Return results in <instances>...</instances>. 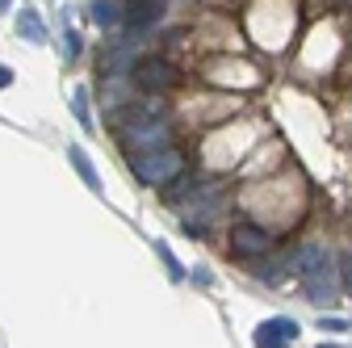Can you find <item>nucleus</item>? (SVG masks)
Listing matches in <instances>:
<instances>
[{
	"label": "nucleus",
	"instance_id": "obj_1",
	"mask_svg": "<svg viewBox=\"0 0 352 348\" xmlns=\"http://www.w3.org/2000/svg\"><path fill=\"white\" fill-rule=\"evenodd\" d=\"M113 135L118 143L130 151V155H139V151H160V147H172V126H168V113L164 105L155 101H143V105H122L113 109Z\"/></svg>",
	"mask_w": 352,
	"mask_h": 348
},
{
	"label": "nucleus",
	"instance_id": "obj_2",
	"mask_svg": "<svg viewBox=\"0 0 352 348\" xmlns=\"http://www.w3.org/2000/svg\"><path fill=\"white\" fill-rule=\"evenodd\" d=\"M130 168H135V177L151 189H168L176 177L185 172V155L176 147H160V151H139L130 155Z\"/></svg>",
	"mask_w": 352,
	"mask_h": 348
},
{
	"label": "nucleus",
	"instance_id": "obj_3",
	"mask_svg": "<svg viewBox=\"0 0 352 348\" xmlns=\"http://www.w3.org/2000/svg\"><path fill=\"white\" fill-rule=\"evenodd\" d=\"M302 285H306V298L319 302V307H327V302H336V290H340V277H336V265H331V252L319 260V265H311L302 273Z\"/></svg>",
	"mask_w": 352,
	"mask_h": 348
},
{
	"label": "nucleus",
	"instance_id": "obj_4",
	"mask_svg": "<svg viewBox=\"0 0 352 348\" xmlns=\"http://www.w3.org/2000/svg\"><path fill=\"white\" fill-rule=\"evenodd\" d=\"M135 84L143 93H164V89H172L176 80H181V72H176L168 59H155V55H147V59H135Z\"/></svg>",
	"mask_w": 352,
	"mask_h": 348
},
{
	"label": "nucleus",
	"instance_id": "obj_5",
	"mask_svg": "<svg viewBox=\"0 0 352 348\" xmlns=\"http://www.w3.org/2000/svg\"><path fill=\"white\" fill-rule=\"evenodd\" d=\"M231 252L235 256H269L273 252V235L264 231V227H256V223H239L235 231H231Z\"/></svg>",
	"mask_w": 352,
	"mask_h": 348
},
{
	"label": "nucleus",
	"instance_id": "obj_6",
	"mask_svg": "<svg viewBox=\"0 0 352 348\" xmlns=\"http://www.w3.org/2000/svg\"><path fill=\"white\" fill-rule=\"evenodd\" d=\"M160 17H164V0H126L118 25H122V30H139V34H143V30H151Z\"/></svg>",
	"mask_w": 352,
	"mask_h": 348
},
{
	"label": "nucleus",
	"instance_id": "obj_7",
	"mask_svg": "<svg viewBox=\"0 0 352 348\" xmlns=\"http://www.w3.org/2000/svg\"><path fill=\"white\" fill-rule=\"evenodd\" d=\"M256 348H289L294 336H298V323L294 319H264L256 323Z\"/></svg>",
	"mask_w": 352,
	"mask_h": 348
},
{
	"label": "nucleus",
	"instance_id": "obj_8",
	"mask_svg": "<svg viewBox=\"0 0 352 348\" xmlns=\"http://www.w3.org/2000/svg\"><path fill=\"white\" fill-rule=\"evenodd\" d=\"M17 34H21L25 42H34V47H38V42H47V25H42V17H38L34 9H21V13H17Z\"/></svg>",
	"mask_w": 352,
	"mask_h": 348
},
{
	"label": "nucleus",
	"instance_id": "obj_9",
	"mask_svg": "<svg viewBox=\"0 0 352 348\" xmlns=\"http://www.w3.org/2000/svg\"><path fill=\"white\" fill-rule=\"evenodd\" d=\"M118 17H122V9L113 5V0H93V5H88V21H93V25H101V30L118 25Z\"/></svg>",
	"mask_w": 352,
	"mask_h": 348
},
{
	"label": "nucleus",
	"instance_id": "obj_10",
	"mask_svg": "<svg viewBox=\"0 0 352 348\" xmlns=\"http://www.w3.org/2000/svg\"><path fill=\"white\" fill-rule=\"evenodd\" d=\"M67 155H72V164H76V172H80V181H84L88 189H93V193H101V177H97V168H93V160H88V155H84L80 147H72Z\"/></svg>",
	"mask_w": 352,
	"mask_h": 348
},
{
	"label": "nucleus",
	"instance_id": "obj_11",
	"mask_svg": "<svg viewBox=\"0 0 352 348\" xmlns=\"http://www.w3.org/2000/svg\"><path fill=\"white\" fill-rule=\"evenodd\" d=\"M323 256H327V248H323V243H302V248L294 252V260H289V269L306 273V269H311V265H319Z\"/></svg>",
	"mask_w": 352,
	"mask_h": 348
},
{
	"label": "nucleus",
	"instance_id": "obj_12",
	"mask_svg": "<svg viewBox=\"0 0 352 348\" xmlns=\"http://www.w3.org/2000/svg\"><path fill=\"white\" fill-rule=\"evenodd\" d=\"M72 113H76V122H80L84 130H93V113H88V89H84V84L72 93Z\"/></svg>",
	"mask_w": 352,
	"mask_h": 348
},
{
	"label": "nucleus",
	"instance_id": "obj_13",
	"mask_svg": "<svg viewBox=\"0 0 352 348\" xmlns=\"http://www.w3.org/2000/svg\"><path fill=\"white\" fill-rule=\"evenodd\" d=\"M126 97H130L126 80H118V76H105V105H109V109H118V101H126Z\"/></svg>",
	"mask_w": 352,
	"mask_h": 348
},
{
	"label": "nucleus",
	"instance_id": "obj_14",
	"mask_svg": "<svg viewBox=\"0 0 352 348\" xmlns=\"http://www.w3.org/2000/svg\"><path fill=\"white\" fill-rule=\"evenodd\" d=\"M155 252L164 256V265H168V273H172V281H181V277H185V269H181V260H176V256L168 252V243H155Z\"/></svg>",
	"mask_w": 352,
	"mask_h": 348
},
{
	"label": "nucleus",
	"instance_id": "obj_15",
	"mask_svg": "<svg viewBox=\"0 0 352 348\" xmlns=\"http://www.w3.org/2000/svg\"><path fill=\"white\" fill-rule=\"evenodd\" d=\"M281 269H289V265H281V260H264V265L256 269V277H264V281H277V277H281Z\"/></svg>",
	"mask_w": 352,
	"mask_h": 348
},
{
	"label": "nucleus",
	"instance_id": "obj_16",
	"mask_svg": "<svg viewBox=\"0 0 352 348\" xmlns=\"http://www.w3.org/2000/svg\"><path fill=\"white\" fill-rule=\"evenodd\" d=\"M340 273H344V290H348V294H352V252H348V256H344V269H340Z\"/></svg>",
	"mask_w": 352,
	"mask_h": 348
},
{
	"label": "nucleus",
	"instance_id": "obj_17",
	"mask_svg": "<svg viewBox=\"0 0 352 348\" xmlns=\"http://www.w3.org/2000/svg\"><path fill=\"white\" fill-rule=\"evenodd\" d=\"M67 55H80V34H67Z\"/></svg>",
	"mask_w": 352,
	"mask_h": 348
},
{
	"label": "nucleus",
	"instance_id": "obj_18",
	"mask_svg": "<svg viewBox=\"0 0 352 348\" xmlns=\"http://www.w3.org/2000/svg\"><path fill=\"white\" fill-rule=\"evenodd\" d=\"M9 84H13V72H9V67H0V89H9Z\"/></svg>",
	"mask_w": 352,
	"mask_h": 348
},
{
	"label": "nucleus",
	"instance_id": "obj_19",
	"mask_svg": "<svg viewBox=\"0 0 352 348\" xmlns=\"http://www.w3.org/2000/svg\"><path fill=\"white\" fill-rule=\"evenodd\" d=\"M0 13H9V0H0Z\"/></svg>",
	"mask_w": 352,
	"mask_h": 348
},
{
	"label": "nucleus",
	"instance_id": "obj_20",
	"mask_svg": "<svg viewBox=\"0 0 352 348\" xmlns=\"http://www.w3.org/2000/svg\"><path fill=\"white\" fill-rule=\"evenodd\" d=\"M319 348H340V344H319Z\"/></svg>",
	"mask_w": 352,
	"mask_h": 348
}]
</instances>
